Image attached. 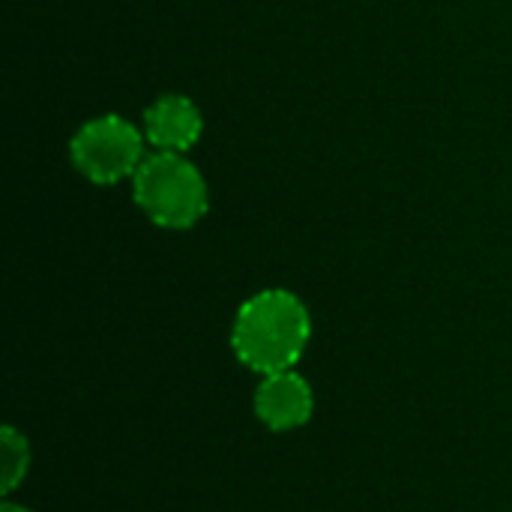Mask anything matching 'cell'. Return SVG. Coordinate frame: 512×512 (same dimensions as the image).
Returning a JSON list of instances; mask_svg holds the SVG:
<instances>
[{"instance_id":"cell-1","label":"cell","mask_w":512,"mask_h":512,"mask_svg":"<svg viewBox=\"0 0 512 512\" xmlns=\"http://www.w3.org/2000/svg\"><path fill=\"white\" fill-rule=\"evenodd\" d=\"M312 339V315L306 303L285 288H264L252 294L234 318V357L258 372L273 375L294 369Z\"/></svg>"},{"instance_id":"cell-2","label":"cell","mask_w":512,"mask_h":512,"mask_svg":"<svg viewBox=\"0 0 512 512\" xmlns=\"http://www.w3.org/2000/svg\"><path fill=\"white\" fill-rule=\"evenodd\" d=\"M132 198L153 225L168 231H186L210 210L207 180L186 153L153 150L132 177Z\"/></svg>"},{"instance_id":"cell-3","label":"cell","mask_w":512,"mask_h":512,"mask_svg":"<svg viewBox=\"0 0 512 512\" xmlns=\"http://www.w3.org/2000/svg\"><path fill=\"white\" fill-rule=\"evenodd\" d=\"M144 129L120 114H99L87 120L69 141L72 165L81 177L99 186L135 177L144 156Z\"/></svg>"},{"instance_id":"cell-4","label":"cell","mask_w":512,"mask_h":512,"mask_svg":"<svg viewBox=\"0 0 512 512\" xmlns=\"http://www.w3.org/2000/svg\"><path fill=\"white\" fill-rule=\"evenodd\" d=\"M252 405H255V417L270 432H294L312 420L315 393L312 384L297 369H285V372L261 375Z\"/></svg>"},{"instance_id":"cell-5","label":"cell","mask_w":512,"mask_h":512,"mask_svg":"<svg viewBox=\"0 0 512 512\" xmlns=\"http://www.w3.org/2000/svg\"><path fill=\"white\" fill-rule=\"evenodd\" d=\"M204 132L201 108L180 93L159 96L144 111V138L153 150L162 153H186L198 144Z\"/></svg>"},{"instance_id":"cell-6","label":"cell","mask_w":512,"mask_h":512,"mask_svg":"<svg viewBox=\"0 0 512 512\" xmlns=\"http://www.w3.org/2000/svg\"><path fill=\"white\" fill-rule=\"evenodd\" d=\"M30 471V441L15 426H3L0 432V492L9 498Z\"/></svg>"},{"instance_id":"cell-7","label":"cell","mask_w":512,"mask_h":512,"mask_svg":"<svg viewBox=\"0 0 512 512\" xmlns=\"http://www.w3.org/2000/svg\"><path fill=\"white\" fill-rule=\"evenodd\" d=\"M0 512H33V510H27L24 504H15V501H9V498H6V501L0 504Z\"/></svg>"}]
</instances>
